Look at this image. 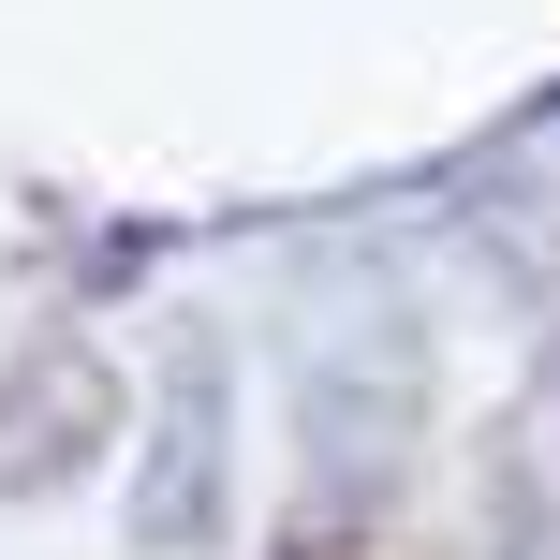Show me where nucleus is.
<instances>
[{"label":"nucleus","instance_id":"1","mask_svg":"<svg viewBox=\"0 0 560 560\" xmlns=\"http://www.w3.org/2000/svg\"><path fill=\"white\" fill-rule=\"evenodd\" d=\"M236 502V369L222 339H177L163 413H148V472H133V546L148 560H207Z\"/></svg>","mask_w":560,"mask_h":560},{"label":"nucleus","instance_id":"2","mask_svg":"<svg viewBox=\"0 0 560 560\" xmlns=\"http://www.w3.org/2000/svg\"><path fill=\"white\" fill-rule=\"evenodd\" d=\"M89 443H118V369L89 354V339H30L15 369H0V487H74Z\"/></svg>","mask_w":560,"mask_h":560}]
</instances>
